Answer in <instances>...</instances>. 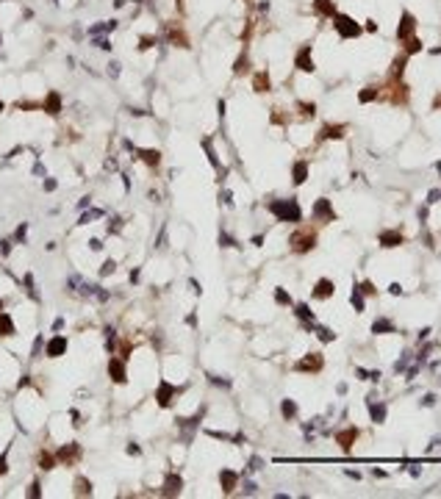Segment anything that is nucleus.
Segmentation results:
<instances>
[{
    "instance_id": "nucleus-46",
    "label": "nucleus",
    "mask_w": 441,
    "mask_h": 499,
    "mask_svg": "<svg viewBox=\"0 0 441 499\" xmlns=\"http://www.w3.org/2000/svg\"><path fill=\"white\" fill-rule=\"evenodd\" d=\"M39 494H42V491H39V482H34V485H31V497H39Z\"/></svg>"
},
{
    "instance_id": "nucleus-31",
    "label": "nucleus",
    "mask_w": 441,
    "mask_h": 499,
    "mask_svg": "<svg viewBox=\"0 0 441 499\" xmlns=\"http://www.w3.org/2000/svg\"><path fill=\"white\" fill-rule=\"evenodd\" d=\"M247 69H250V59H247V53H244V56H239V59H236L233 72H236V75H244Z\"/></svg>"
},
{
    "instance_id": "nucleus-8",
    "label": "nucleus",
    "mask_w": 441,
    "mask_h": 499,
    "mask_svg": "<svg viewBox=\"0 0 441 499\" xmlns=\"http://www.w3.org/2000/svg\"><path fill=\"white\" fill-rule=\"evenodd\" d=\"M333 291H336V286H333V280H328V277L316 280V286H314V297H316V300H328V297H333Z\"/></svg>"
},
{
    "instance_id": "nucleus-13",
    "label": "nucleus",
    "mask_w": 441,
    "mask_h": 499,
    "mask_svg": "<svg viewBox=\"0 0 441 499\" xmlns=\"http://www.w3.org/2000/svg\"><path fill=\"white\" fill-rule=\"evenodd\" d=\"M378 241H380V247H386V250L399 247V244H402V233H399V230H383Z\"/></svg>"
},
{
    "instance_id": "nucleus-14",
    "label": "nucleus",
    "mask_w": 441,
    "mask_h": 499,
    "mask_svg": "<svg viewBox=\"0 0 441 499\" xmlns=\"http://www.w3.org/2000/svg\"><path fill=\"white\" fill-rule=\"evenodd\" d=\"M64 353H67V338L64 336H56L47 341V355H50V358H61Z\"/></svg>"
},
{
    "instance_id": "nucleus-18",
    "label": "nucleus",
    "mask_w": 441,
    "mask_h": 499,
    "mask_svg": "<svg viewBox=\"0 0 441 499\" xmlns=\"http://www.w3.org/2000/svg\"><path fill=\"white\" fill-rule=\"evenodd\" d=\"M42 108H44V111H47V114H50V117H56V114L61 111V97L56 95V92H50V95L44 97V103H42Z\"/></svg>"
},
{
    "instance_id": "nucleus-33",
    "label": "nucleus",
    "mask_w": 441,
    "mask_h": 499,
    "mask_svg": "<svg viewBox=\"0 0 441 499\" xmlns=\"http://www.w3.org/2000/svg\"><path fill=\"white\" fill-rule=\"evenodd\" d=\"M75 494H78V497H86V494H92V482L81 477V480L75 482Z\"/></svg>"
},
{
    "instance_id": "nucleus-22",
    "label": "nucleus",
    "mask_w": 441,
    "mask_h": 499,
    "mask_svg": "<svg viewBox=\"0 0 441 499\" xmlns=\"http://www.w3.org/2000/svg\"><path fill=\"white\" fill-rule=\"evenodd\" d=\"M269 86H272V81H269L267 72H258V75L252 78V89H255V92H269Z\"/></svg>"
},
{
    "instance_id": "nucleus-35",
    "label": "nucleus",
    "mask_w": 441,
    "mask_h": 499,
    "mask_svg": "<svg viewBox=\"0 0 441 499\" xmlns=\"http://www.w3.org/2000/svg\"><path fill=\"white\" fill-rule=\"evenodd\" d=\"M53 466H56L53 455H50V452H42V455H39V469H44V472H47V469H53Z\"/></svg>"
},
{
    "instance_id": "nucleus-7",
    "label": "nucleus",
    "mask_w": 441,
    "mask_h": 499,
    "mask_svg": "<svg viewBox=\"0 0 441 499\" xmlns=\"http://www.w3.org/2000/svg\"><path fill=\"white\" fill-rule=\"evenodd\" d=\"M322 366H325V361H322L319 353H308L303 358V361L297 363V372H319Z\"/></svg>"
},
{
    "instance_id": "nucleus-50",
    "label": "nucleus",
    "mask_w": 441,
    "mask_h": 499,
    "mask_svg": "<svg viewBox=\"0 0 441 499\" xmlns=\"http://www.w3.org/2000/svg\"><path fill=\"white\" fill-rule=\"evenodd\" d=\"M0 311H3V302H0Z\"/></svg>"
},
{
    "instance_id": "nucleus-38",
    "label": "nucleus",
    "mask_w": 441,
    "mask_h": 499,
    "mask_svg": "<svg viewBox=\"0 0 441 499\" xmlns=\"http://www.w3.org/2000/svg\"><path fill=\"white\" fill-rule=\"evenodd\" d=\"M297 108H300L303 117H314V114H316V105H314V103H300Z\"/></svg>"
},
{
    "instance_id": "nucleus-4",
    "label": "nucleus",
    "mask_w": 441,
    "mask_h": 499,
    "mask_svg": "<svg viewBox=\"0 0 441 499\" xmlns=\"http://www.w3.org/2000/svg\"><path fill=\"white\" fill-rule=\"evenodd\" d=\"M414 31H416V17L411 11H402V20H399V25H397V39L405 42V39L414 36Z\"/></svg>"
},
{
    "instance_id": "nucleus-37",
    "label": "nucleus",
    "mask_w": 441,
    "mask_h": 499,
    "mask_svg": "<svg viewBox=\"0 0 441 499\" xmlns=\"http://www.w3.org/2000/svg\"><path fill=\"white\" fill-rule=\"evenodd\" d=\"M355 289H358L361 294H369V297H372V294H378V289H375V286L369 283V280H363V283H358Z\"/></svg>"
},
{
    "instance_id": "nucleus-5",
    "label": "nucleus",
    "mask_w": 441,
    "mask_h": 499,
    "mask_svg": "<svg viewBox=\"0 0 441 499\" xmlns=\"http://www.w3.org/2000/svg\"><path fill=\"white\" fill-rule=\"evenodd\" d=\"M294 67L300 69V72H314V56H311V44H305V47H300V53L294 56Z\"/></svg>"
},
{
    "instance_id": "nucleus-29",
    "label": "nucleus",
    "mask_w": 441,
    "mask_h": 499,
    "mask_svg": "<svg viewBox=\"0 0 441 499\" xmlns=\"http://www.w3.org/2000/svg\"><path fill=\"white\" fill-rule=\"evenodd\" d=\"M372 333H394V325H391L389 319H378L372 325Z\"/></svg>"
},
{
    "instance_id": "nucleus-1",
    "label": "nucleus",
    "mask_w": 441,
    "mask_h": 499,
    "mask_svg": "<svg viewBox=\"0 0 441 499\" xmlns=\"http://www.w3.org/2000/svg\"><path fill=\"white\" fill-rule=\"evenodd\" d=\"M269 214L275 216L277 222H300L303 219V211L297 206V200H272Z\"/></svg>"
},
{
    "instance_id": "nucleus-26",
    "label": "nucleus",
    "mask_w": 441,
    "mask_h": 499,
    "mask_svg": "<svg viewBox=\"0 0 441 499\" xmlns=\"http://www.w3.org/2000/svg\"><path fill=\"white\" fill-rule=\"evenodd\" d=\"M142 161L147 164V166H158V161H161V153L158 150H142Z\"/></svg>"
},
{
    "instance_id": "nucleus-9",
    "label": "nucleus",
    "mask_w": 441,
    "mask_h": 499,
    "mask_svg": "<svg viewBox=\"0 0 441 499\" xmlns=\"http://www.w3.org/2000/svg\"><path fill=\"white\" fill-rule=\"evenodd\" d=\"M78 455H81V447H78V444H67V447L59 449V460H61V463H67V466L75 463V460H78Z\"/></svg>"
},
{
    "instance_id": "nucleus-20",
    "label": "nucleus",
    "mask_w": 441,
    "mask_h": 499,
    "mask_svg": "<svg viewBox=\"0 0 441 499\" xmlns=\"http://www.w3.org/2000/svg\"><path fill=\"white\" fill-rule=\"evenodd\" d=\"M167 36H169V42H172L175 47H189V39H186V34H183V31H178L175 25L167 31Z\"/></svg>"
},
{
    "instance_id": "nucleus-19",
    "label": "nucleus",
    "mask_w": 441,
    "mask_h": 499,
    "mask_svg": "<svg viewBox=\"0 0 441 499\" xmlns=\"http://www.w3.org/2000/svg\"><path fill=\"white\" fill-rule=\"evenodd\" d=\"M305 178H308V164H305V161H297V164L292 166V181L300 186V183H305Z\"/></svg>"
},
{
    "instance_id": "nucleus-6",
    "label": "nucleus",
    "mask_w": 441,
    "mask_h": 499,
    "mask_svg": "<svg viewBox=\"0 0 441 499\" xmlns=\"http://www.w3.org/2000/svg\"><path fill=\"white\" fill-rule=\"evenodd\" d=\"M314 216H316L319 222H333V219H336V211H333V206H330V200H316Z\"/></svg>"
},
{
    "instance_id": "nucleus-47",
    "label": "nucleus",
    "mask_w": 441,
    "mask_h": 499,
    "mask_svg": "<svg viewBox=\"0 0 441 499\" xmlns=\"http://www.w3.org/2000/svg\"><path fill=\"white\" fill-rule=\"evenodd\" d=\"M9 472V466H6V457H0V474H6Z\"/></svg>"
},
{
    "instance_id": "nucleus-28",
    "label": "nucleus",
    "mask_w": 441,
    "mask_h": 499,
    "mask_svg": "<svg viewBox=\"0 0 441 499\" xmlns=\"http://www.w3.org/2000/svg\"><path fill=\"white\" fill-rule=\"evenodd\" d=\"M280 413H283L286 419H294V416H297V402H294V399H283V405H280Z\"/></svg>"
},
{
    "instance_id": "nucleus-3",
    "label": "nucleus",
    "mask_w": 441,
    "mask_h": 499,
    "mask_svg": "<svg viewBox=\"0 0 441 499\" xmlns=\"http://www.w3.org/2000/svg\"><path fill=\"white\" fill-rule=\"evenodd\" d=\"M289 244H292L294 252H308V250H314V244H316V233L308 230V228H305V230H297Z\"/></svg>"
},
{
    "instance_id": "nucleus-44",
    "label": "nucleus",
    "mask_w": 441,
    "mask_h": 499,
    "mask_svg": "<svg viewBox=\"0 0 441 499\" xmlns=\"http://www.w3.org/2000/svg\"><path fill=\"white\" fill-rule=\"evenodd\" d=\"M422 402L427 405V408H433V405H436V396H433V394H427V396H424V399H422Z\"/></svg>"
},
{
    "instance_id": "nucleus-27",
    "label": "nucleus",
    "mask_w": 441,
    "mask_h": 499,
    "mask_svg": "<svg viewBox=\"0 0 441 499\" xmlns=\"http://www.w3.org/2000/svg\"><path fill=\"white\" fill-rule=\"evenodd\" d=\"M378 97H380V89H378V86H366L361 95H358V100H361V103H372V100H378Z\"/></svg>"
},
{
    "instance_id": "nucleus-25",
    "label": "nucleus",
    "mask_w": 441,
    "mask_h": 499,
    "mask_svg": "<svg viewBox=\"0 0 441 499\" xmlns=\"http://www.w3.org/2000/svg\"><path fill=\"white\" fill-rule=\"evenodd\" d=\"M405 61H408V56H397V59H394V64H391V78H394V81L402 78V72H405Z\"/></svg>"
},
{
    "instance_id": "nucleus-15",
    "label": "nucleus",
    "mask_w": 441,
    "mask_h": 499,
    "mask_svg": "<svg viewBox=\"0 0 441 499\" xmlns=\"http://www.w3.org/2000/svg\"><path fill=\"white\" fill-rule=\"evenodd\" d=\"M314 11L319 14V17H336V3L333 0H314Z\"/></svg>"
},
{
    "instance_id": "nucleus-17",
    "label": "nucleus",
    "mask_w": 441,
    "mask_h": 499,
    "mask_svg": "<svg viewBox=\"0 0 441 499\" xmlns=\"http://www.w3.org/2000/svg\"><path fill=\"white\" fill-rule=\"evenodd\" d=\"M181 488H183V480L178 477V474H169L164 480V494L167 497H175V494H181Z\"/></svg>"
},
{
    "instance_id": "nucleus-42",
    "label": "nucleus",
    "mask_w": 441,
    "mask_h": 499,
    "mask_svg": "<svg viewBox=\"0 0 441 499\" xmlns=\"http://www.w3.org/2000/svg\"><path fill=\"white\" fill-rule=\"evenodd\" d=\"M114 267H117L114 261H105V264H103V269H100V272H103V275H108V272H114Z\"/></svg>"
},
{
    "instance_id": "nucleus-23",
    "label": "nucleus",
    "mask_w": 441,
    "mask_h": 499,
    "mask_svg": "<svg viewBox=\"0 0 441 499\" xmlns=\"http://www.w3.org/2000/svg\"><path fill=\"white\" fill-rule=\"evenodd\" d=\"M319 136L322 139H341L344 136V125H325Z\"/></svg>"
},
{
    "instance_id": "nucleus-32",
    "label": "nucleus",
    "mask_w": 441,
    "mask_h": 499,
    "mask_svg": "<svg viewBox=\"0 0 441 499\" xmlns=\"http://www.w3.org/2000/svg\"><path fill=\"white\" fill-rule=\"evenodd\" d=\"M294 313H297V316L303 319V322H314V311L308 308L305 302H303V305H297V308H294Z\"/></svg>"
},
{
    "instance_id": "nucleus-45",
    "label": "nucleus",
    "mask_w": 441,
    "mask_h": 499,
    "mask_svg": "<svg viewBox=\"0 0 441 499\" xmlns=\"http://www.w3.org/2000/svg\"><path fill=\"white\" fill-rule=\"evenodd\" d=\"M389 291H391V294H399V291H402V286H399V283H391Z\"/></svg>"
},
{
    "instance_id": "nucleus-41",
    "label": "nucleus",
    "mask_w": 441,
    "mask_h": 499,
    "mask_svg": "<svg viewBox=\"0 0 441 499\" xmlns=\"http://www.w3.org/2000/svg\"><path fill=\"white\" fill-rule=\"evenodd\" d=\"M219 244H225V247H236V244H233V239H231L228 233H222V236H219Z\"/></svg>"
},
{
    "instance_id": "nucleus-36",
    "label": "nucleus",
    "mask_w": 441,
    "mask_h": 499,
    "mask_svg": "<svg viewBox=\"0 0 441 499\" xmlns=\"http://www.w3.org/2000/svg\"><path fill=\"white\" fill-rule=\"evenodd\" d=\"M275 302H277V305H289V302H292V294L286 291V289H277V291H275Z\"/></svg>"
},
{
    "instance_id": "nucleus-16",
    "label": "nucleus",
    "mask_w": 441,
    "mask_h": 499,
    "mask_svg": "<svg viewBox=\"0 0 441 499\" xmlns=\"http://www.w3.org/2000/svg\"><path fill=\"white\" fill-rule=\"evenodd\" d=\"M236 482H239V474L231 472V469H222V474H219V485H222L225 494H231V491L236 488Z\"/></svg>"
},
{
    "instance_id": "nucleus-21",
    "label": "nucleus",
    "mask_w": 441,
    "mask_h": 499,
    "mask_svg": "<svg viewBox=\"0 0 441 499\" xmlns=\"http://www.w3.org/2000/svg\"><path fill=\"white\" fill-rule=\"evenodd\" d=\"M369 413H372V422H375V424H383V422H386V405H383V402H378V405L369 402Z\"/></svg>"
},
{
    "instance_id": "nucleus-39",
    "label": "nucleus",
    "mask_w": 441,
    "mask_h": 499,
    "mask_svg": "<svg viewBox=\"0 0 441 499\" xmlns=\"http://www.w3.org/2000/svg\"><path fill=\"white\" fill-rule=\"evenodd\" d=\"M316 333H319V341H325V344H328V341H333V338H336V333H333V330H328V327H319Z\"/></svg>"
},
{
    "instance_id": "nucleus-10",
    "label": "nucleus",
    "mask_w": 441,
    "mask_h": 499,
    "mask_svg": "<svg viewBox=\"0 0 441 499\" xmlns=\"http://www.w3.org/2000/svg\"><path fill=\"white\" fill-rule=\"evenodd\" d=\"M175 394H178V388H175V386H169V383H161V386H158L156 399H158V405H161V408H169V402H172Z\"/></svg>"
},
{
    "instance_id": "nucleus-49",
    "label": "nucleus",
    "mask_w": 441,
    "mask_h": 499,
    "mask_svg": "<svg viewBox=\"0 0 441 499\" xmlns=\"http://www.w3.org/2000/svg\"><path fill=\"white\" fill-rule=\"evenodd\" d=\"M0 111H3V100H0Z\"/></svg>"
},
{
    "instance_id": "nucleus-30",
    "label": "nucleus",
    "mask_w": 441,
    "mask_h": 499,
    "mask_svg": "<svg viewBox=\"0 0 441 499\" xmlns=\"http://www.w3.org/2000/svg\"><path fill=\"white\" fill-rule=\"evenodd\" d=\"M405 42H408V44H405V56H414V53H419V50L424 47L422 39H416V36H411V39H405Z\"/></svg>"
},
{
    "instance_id": "nucleus-24",
    "label": "nucleus",
    "mask_w": 441,
    "mask_h": 499,
    "mask_svg": "<svg viewBox=\"0 0 441 499\" xmlns=\"http://www.w3.org/2000/svg\"><path fill=\"white\" fill-rule=\"evenodd\" d=\"M0 336H14V322H11L9 313L0 311Z\"/></svg>"
},
{
    "instance_id": "nucleus-34",
    "label": "nucleus",
    "mask_w": 441,
    "mask_h": 499,
    "mask_svg": "<svg viewBox=\"0 0 441 499\" xmlns=\"http://www.w3.org/2000/svg\"><path fill=\"white\" fill-rule=\"evenodd\" d=\"M350 305H353V308L358 311V313H361V311H363V294L358 291V289H355V291L350 294Z\"/></svg>"
},
{
    "instance_id": "nucleus-40",
    "label": "nucleus",
    "mask_w": 441,
    "mask_h": 499,
    "mask_svg": "<svg viewBox=\"0 0 441 499\" xmlns=\"http://www.w3.org/2000/svg\"><path fill=\"white\" fill-rule=\"evenodd\" d=\"M153 42H156L153 36H142V44H139V50H147V47H153Z\"/></svg>"
},
{
    "instance_id": "nucleus-12",
    "label": "nucleus",
    "mask_w": 441,
    "mask_h": 499,
    "mask_svg": "<svg viewBox=\"0 0 441 499\" xmlns=\"http://www.w3.org/2000/svg\"><path fill=\"white\" fill-rule=\"evenodd\" d=\"M355 438H358V427H347V430H341V433L336 436V441L341 444V449H344V452H350V449H353Z\"/></svg>"
},
{
    "instance_id": "nucleus-2",
    "label": "nucleus",
    "mask_w": 441,
    "mask_h": 499,
    "mask_svg": "<svg viewBox=\"0 0 441 499\" xmlns=\"http://www.w3.org/2000/svg\"><path fill=\"white\" fill-rule=\"evenodd\" d=\"M333 25H336V31H338L341 39H355V36H361V25H358L353 17H347V14H336V17H333Z\"/></svg>"
},
{
    "instance_id": "nucleus-48",
    "label": "nucleus",
    "mask_w": 441,
    "mask_h": 499,
    "mask_svg": "<svg viewBox=\"0 0 441 499\" xmlns=\"http://www.w3.org/2000/svg\"><path fill=\"white\" fill-rule=\"evenodd\" d=\"M439 105H441V95H439V97H436V108H439Z\"/></svg>"
},
{
    "instance_id": "nucleus-11",
    "label": "nucleus",
    "mask_w": 441,
    "mask_h": 499,
    "mask_svg": "<svg viewBox=\"0 0 441 499\" xmlns=\"http://www.w3.org/2000/svg\"><path fill=\"white\" fill-rule=\"evenodd\" d=\"M108 374H111L114 383H125V380H128V374H125V363H122L120 358H111V361H108Z\"/></svg>"
},
{
    "instance_id": "nucleus-43",
    "label": "nucleus",
    "mask_w": 441,
    "mask_h": 499,
    "mask_svg": "<svg viewBox=\"0 0 441 499\" xmlns=\"http://www.w3.org/2000/svg\"><path fill=\"white\" fill-rule=\"evenodd\" d=\"M439 197H441V191H439V189H433V191H430V197H427V203H439Z\"/></svg>"
}]
</instances>
